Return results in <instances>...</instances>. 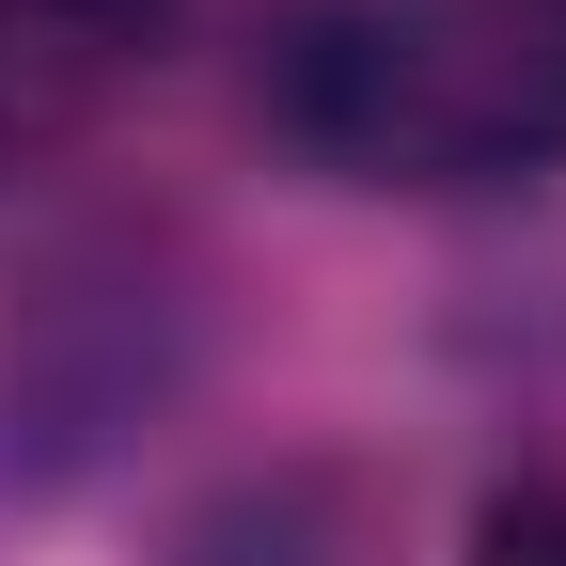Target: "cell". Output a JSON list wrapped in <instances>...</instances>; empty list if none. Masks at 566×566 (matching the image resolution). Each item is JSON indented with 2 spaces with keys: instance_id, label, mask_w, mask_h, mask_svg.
Instances as JSON below:
<instances>
[{
  "instance_id": "obj_1",
  "label": "cell",
  "mask_w": 566,
  "mask_h": 566,
  "mask_svg": "<svg viewBox=\"0 0 566 566\" xmlns=\"http://www.w3.org/2000/svg\"><path fill=\"white\" fill-rule=\"evenodd\" d=\"M252 95L346 189H520L566 174V0H283Z\"/></svg>"
},
{
  "instance_id": "obj_2",
  "label": "cell",
  "mask_w": 566,
  "mask_h": 566,
  "mask_svg": "<svg viewBox=\"0 0 566 566\" xmlns=\"http://www.w3.org/2000/svg\"><path fill=\"white\" fill-rule=\"evenodd\" d=\"M174 0H0V174H48L158 80Z\"/></svg>"
},
{
  "instance_id": "obj_3",
  "label": "cell",
  "mask_w": 566,
  "mask_h": 566,
  "mask_svg": "<svg viewBox=\"0 0 566 566\" xmlns=\"http://www.w3.org/2000/svg\"><path fill=\"white\" fill-rule=\"evenodd\" d=\"M174 566H346V520H331L315 472H268V488H237V504H205Z\"/></svg>"
},
{
  "instance_id": "obj_4",
  "label": "cell",
  "mask_w": 566,
  "mask_h": 566,
  "mask_svg": "<svg viewBox=\"0 0 566 566\" xmlns=\"http://www.w3.org/2000/svg\"><path fill=\"white\" fill-rule=\"evenodd\" d=\"M457 566H566V472H504L472 504V551Z\"/></svg>"
}]
</instances>
